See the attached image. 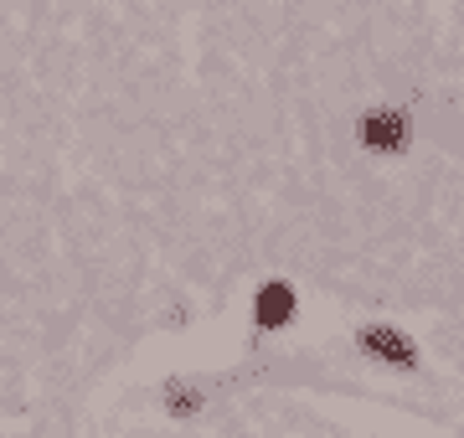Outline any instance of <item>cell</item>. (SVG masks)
I'll return each mask as SVG.
<instances>
[{
	"instance_id": "cell-1",
	"label": "cell",
	"mask_w": 464,
	"mask_h": 438,
	"mask_svg": "<svg viewBox=\"0 0 464 438\" xmlns=\"http://www.w3.org/2000/svg\"><path fill=\"white\" fill-rule=\"evenodd\" d=\"M362 139L372 150H398L402 139H408V119L402 114H372V119H362Z\"/></svg>"
},
{
	"instance_id": "cell-2",
	"label": "cell",
	"mask_w": 464,
	"mask_h": 438,
	"mask_svg": "<svg viewBox=\"0 0 464 438\" xmlns=\"http://www.w3.org/2000/svg\"><path fill=\"white\" fill-rule=\"evenodd\" d=\"M289 309H295V294L284 284H268L264 294H258V320L264 325H284L289 320Z\"/></svg>"
},
{
	"instance_id": "cell-3",
	"label": "cell",
	"mask_w": 464,
	"mask_h": 438,
	"mask_svg": "<svg viewBox=\"0 0 464 438\" xmlns=\"http://www.w3.org/2000/svg\"><path fill=\"white\" fill-rule=\"evenodd\" d=\"M366 340H372V346H382V356H392V361H408V356H413V346H408V340L387 336V330H366Z\"/></svg>"
}]
</instances>
